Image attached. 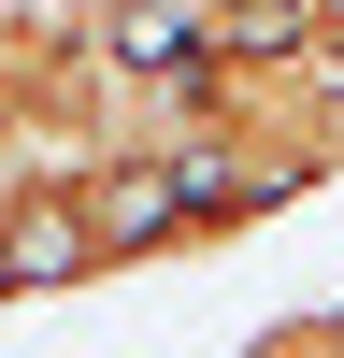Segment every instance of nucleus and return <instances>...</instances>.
<instances>
[{"mask_svg":"<svg viewBox=\"0 0 344 358\" xmlns=\"http://www.w3.org/2000/svg\"><path fill=\"white\" fill-rule=\"evenodd\" d=\"M0 315H15V258H0Z\"/></svg>","mask_w":344,"mask_h":358,"instance_id":"obj_2","label":"nucleus"},{"mask_svg":"<svg viewBox=\"0 0 344 358\" xmlns=\"http://www.w3.org/2000/svg\"><path fill=\"white\" fill-rule=\"evenodd\" d=\"M244 358H344V330H330V315H273Z\"/></svg>","mask_w":344,"mask_h":358,"instance_id":"obj_1","label":"nucleus"}]
</instances>
